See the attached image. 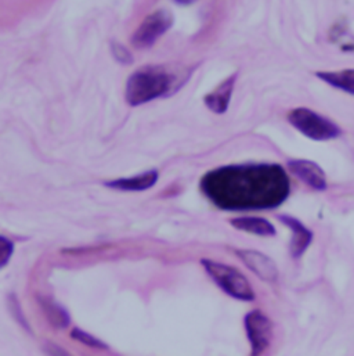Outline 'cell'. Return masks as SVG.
Returning <instances> with one entry per match:
<instances>
[{"instance_id": "6da1fadb", "label": "cell", "mask_w": 354, "mask_h": 356, "mask_svg": "<svg viewBox=\"0 0 354 356\" xmlns=\"http://www.w3.org/2000/svg\"><path fill=\"white\" fill-rule=\"evenodd\" d=\"M203 194L223 209H269L289 195V178L277 164H238L208 172Z\"/></svg>"}, {"instance_id": "7a4b0ae2", "label": "cell", "mask_w": 354, "mask_h": 356, "mask_svg": "<svg viewBox=\"0 0 354 356\" xmlns=\"http://www.w3.org/2000/svg\"><path fill=\"white\" fill-rule=\"evenodd\" d=\"M178 75L167 65H146L136 70L126 83V102L132 107L150 103L176 90Z\"/></svg>"}, {"instance_id": "3957f363", "label": "cell", "mask_w": 354, "mask_h": 356, "mask_svg": "<svg viewBox=\"0 0 354 356\" xmlns=\"http://www.w3.org/2000/svg\"><path fill=\"white\" fill-rule=\"evenodd\" d=\"M288 122L306 138L314 142H327L342 135L338 127L330 118L306 107H298L288 113Z\"/></svg>"}, {"instance_id": "277c9868", "label": "cell", "mask_w": 354, "mask_h": 356, "mask_svg": "<svg viewBox=\"0 0 354 356\" xmlns=\"http://www.w3.org/2000/svg\"><path fill=\"white\" fill-rule=\"evenodd\" d=\"M202 265L205 266L209 276L216 282V284L221 287L228 296L241 301L255 300V293L248 279L235 268L210 259H203Z\"/></svg>"}, {"instance_id": "5b68a950", "label": "cell", "mask_w": 354, "mask_h": 356, "mask_svg": "<svg viewBox=\"0 0 354 356\" xmlns=\"http://www.w3.org/2000/svg\"><path fill=\"white\" fill-rule=\"evenodd\" d=\"M174 25V15L165 8L149 14L132 36V44L136 49L151 47Z\"/></svg>"}, {"instance_id": "8992f818", "label": "cell", "mask_w": 354, "mask_h": 356, "mask_svg": "<svg viewBox=\"0 0 354 356\" xmlns=\"http://www.w3.org/2000/svg\"><path fill=\"white\" fill-rule=\"evenodd\" d=\"M245 329L252 347V356H260L270 346L273 325L260 311H253L245 318Z\"/></svg>"}, {"instance_id": "52a82bcc", "label": "cell", "mask_w": 354, "mask_h": 356, "mask_svg": "<svg viewBox=\"0 0 354 356\" xmlns=\"http://www.w3.org/2000/svg\"><path fill=\"white\" fill-rule=\"evenodd\" d=\"M237 255L262 280L273 283L278 279L277 265L271 258L266 257L264 254L253 250H238Z\"/></svg>"}, {"instance_id": "ba28073f", "label": "cell", "mask_w": 354, "mask_h": 356, "mask_svg": "<svg viewBox=\"0 0 354 356\" xmlns=\"http://www.w3.org/2000/svg\"><path fill=\"white\" fill-rule=\"evenodd\" d=\"M288 168L296 178L301 179L303 183L317 191H324L328 186L324 171L313 161L291 160L288 161Z\"/></svg>"}, {"instance_id": "9c48e42d", "label": "cell", "mask_w": 354, "mask_h": 356, "mask_svg": "<svg viewBox=\"0 0 354 356\" xmlns=\"http://www.w3.org/2000/svg\"><path fill=\"white\" fill-rule=\"evenodd\" d=\"M237 78H238L237 74L230 75L216 89H213L210 93L205 95L203 103L210 111H213L214 114H224L228 110Z\"/></svg>"}, {"instance_id": "30bf717a", "label": "cell", "mask_w": 354, "mask_h": 356, "mask_svg": "<svg viewBox=\"0 0 354 356\" xmlns=\"http://www.w3.org/2000/svg\"><path fill=\"white\" fill-rule=\"evenodd\" d=\"M158 177H160L158 171L153 170L132 178L117 179V180L107 181L106 186L117 190H124V191H143L153 187L158 181Z\"/></svg>"}, {"instance_id": "8fae6325", "label": "cell", "mask_w": 354, "mask_h": 356, "mask_svg": "<svg viewBox=\"0 0 354 356\" xmlns=\"http://www.w3.org/2000/svg\"><path fill=\"white\" fill-rule=\"evenodd\" d=\"M281 220L284 223H287L294 232V238L291 243V252H292L294 258H299L306 251L309 244L312 243L313 233L309 229H306L298 219H295L292 216H281Z\"/></svg>"}, {"instance_id": "7c38bea8", "label": "cell", "mask_w": 354, "mask_h": 356, "mask_svg": "<svg viewBox=\"0 0 354 356\" xmlns=\"http://www.w3.org/2000/svg\"><path fill=\"white\" fill-rule=\"evenodd\" d=\"M316 76L334 89H339L354 96V68L341 71H319L316 72Z\"/></svg>"}, {"instance_id": "4fadbf2b", "label": "cell", "mask_w": 354, "mask_h": 356, "mask_svg": "<svg viewBox=\"0 0 354 356\" xmlns=\"http://www.w3.org/2000/svg\"><path fill=\"white\" fill-rule=\"evenodd\" d=\"M231 225L235 229L252 233V234H258V236H274L276 234V229L274 226L263 219V218H253V216H244V218H235L231 220Z\"/></svg>"}, {"instance_id": "5bb4252c", "label": "cell", "mask_w": 354, "mask_h": 356, "mask_svg": "<svg viewBox=\"0 0 354 356\" xmlns=\"http://www.w3.org/2000/svg\"><path fill=\"white\" fill-rule=\"evenodd\" d=\"M43 308H46V314L54 326L64 327L65 325H68V316L61 308L54 304L49 305L47 302H43Z\"/></svg>"}, {"instance_id": "9a60e30c", "label": "cell", "mask_w": 354, "mask_h": 356, "mask_svg": "<svg viewBox=\"0 0 354 356\" xmlns=\"http://www.w3.org/2000/svg\"><path fill=\"white\" fill-rule=\"evenodd\" d=\"M111 50H112V56L115 57L117 61H119L122 64H126V65L133 61L132 53L124 44H119V43L114 42L112 46H111Z\"/></svg>"}, {"instance_id": "2e32d148", "label": "cell", "mask_w": 354, "mask_h": 356, "mask_svg": "<svg viewBox=\"0 0 354 356\" xmlns=\"http://www.w3.org/2000/svg\"><path fill=\"white\" fill-rule=\"evenodd\" d=\"M75 340H79L81 343H83V344H86V346H89V347H93V348H106V346L101 343V341H99V340H96L94 337H92V336H89V334H86V333H83V332H81V330H78V329H75V330H72V334H71Z\"/></svg>"}, {"instance_id": "e0dca14e", "label": "cell", "mask_w": 354, "mask_h": 356, "mask_svg": "<svg viewBox=\"0 0 354 356\" xmlns=\"http://www.w3.org/2000/svg\"><path fill=\"white\" fill-rule=\"evenodd\" d=\"M0 250H1V261H0V266L4 268L8 262V259L11 258L12 255V250H14V245L11 241H8L6 237H0Z\"/></svg>"}, {"instance_id": "ac0fdd59", "label": "cell", "mask_w": 354, "mask_h": 356, "mask_svg": "<svg viewBox=\"0 0 354 356\" xmlns=\"http://www.w3.org/2000/svg\"><path fill=\"white\" fill-rule=\"evenodd\" d=\"M175 1L178 3V4H181V6H188V4H192V3H195L198 0H175Z\"/></svg>"}]
</instances>
